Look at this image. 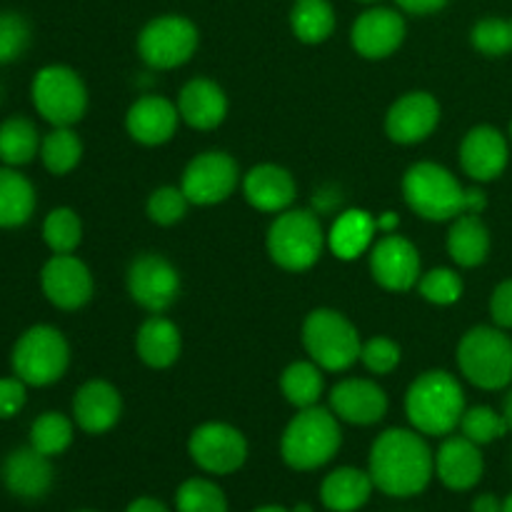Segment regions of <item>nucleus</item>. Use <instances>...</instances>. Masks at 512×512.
Returning <instances> with one entry per match:
<instances>
[{
    "label": "nucleus",
    "instance_id": "obj_56",
    "mask_svg": "<svg viewBox=\"0 0 512 512\" xmlns=\"http://www.w3.org/2000/svg\"><path fill=\"white\" fill-rule=\"evenodd\" d=\"M83 512H90V510H83Z\"/></svg>",
    "mask_w": 512,
    "mask_h": 512
},
{
    "label": "nucleus",
    "instance_id": "obj_33",
    "mask_svg": "<svg viewBox=\"0 0 512 512\" xmlns=\"http://www.w3.org/2000/svg\"><path fill=\"white\" fill-rule=\"evenodd\" d=\"M38 128L28 118H8L0 125V160L5 165H25L38 155L40 150Z\"/></svg>",
    "mask_w": 512,
    "mask_h": 512
},
{
    "label": "nucleus",
    "instance_id": "obj_50",
    "mask_svg": "<svg viewBox=\"0 0 512 512\" xmlns=\"http://www.w3.org/2000/svg\"><path fill=\"white\" fill-rule=\"evenodd\" d=\"M503 418H505V423H508V428L512 430V390H510L508 398H505V405H503Z\"/></svg>",
    "mask_w": 512,
    "mask_h": 512
},
{
    "label": "nucleus",
    "instance_id": "obj_48",
    "mask_svg": "<svg viewBox=\"0 0 512 512\" xmlns=\"http://www.w3.org/2000/svg\"><path fill=\"white\" fill-rule=\"evenodd\" d=\"M473 512H503V500H498L495 495L485 493L480 498L473 500Z\"/></svg>",
    "mask_w": 512,
    "mask_h": 512
},
{
    "label": "nucleus",
    "instance_id": "obj_53",
    "mask_svg": "<svg viewBox=\"0 0 512 512\" xmlns=\"http://www.w3.org/2000/svg\"><path fill=\"white\" fill-rule=\"evenodd\" d=\"M503 512H512V493L508 495V500H503Z\"/></svg>",
    "mask_w": 512,
    "mask_h": 512
},
{
    "label": "nucleus",
    "instance_id": "obj_17",
    "mask_svg": "<svg viewBox=\"0 0 512 512\" xmlns=\"http://www.w3.org/2000/svg\"><path fill=\"white\" fill-rule=\"evenodd\" d=\"M330 410L335 413V418L350 425H375L388 413V395L373 380H340L330 390Z\"/></svg>",
    "mask_w": 512,
    "mask_h": 512
},
{
    "label": "nucleus",
    "instance_id": "obj_4",
    "mask_svg": "<svg viewBox=\"0 0 512 512\" xmlns=\"http://www.w3.org/2000/svg\"><path fill=\"white\" fill-rule=\"evenodd\" d=\"M343 445V430L333 410L320 405L305 408L295 415L280 438V455L285 465L300 473L318 470L338 455Z\"/></svg>",
    "mask_w": 512,
    "mask_h": 512
},
{
    "label": "nucleus",
    "instance_id": "obj_2",
    "mask_svg": "<svg viewBox=\"0 0 512 512\" xmlns=\"http://www.w3.org/2000/svg\"><path fill=\"white\" fill-rule=\"evenodd\" d=\"M403 198L420 218L455 220L460 215H480L488 198L478 188H463L448 168L438 163H415L403 175Z\"/></svg>",
    "mask_w": 512,
    "mask_h": 512
},
{
    "label": "nucleus",
    "instance_id": "obj_18",
    "mask_svg": "<svg viewBox=\"0 0 512 512\" xmlns=\"http://www.w3.org/2000/svg\"><path fill=\"white\" fill-rule=\"evenodd\" d=\"M508 140L493 125H478L468 130L460 143V165L478 183H490L500 178L508 168Z\"/></svg>",
    "mask_w": 512,
    "mask_h": 512
},
{
    "label": "nucleus",
    "instance_id": "obj_51",
    "mask_svg": "<svg viewBox=\"0 0 512 512\" xmlns=\"http://www.w3.org/2000/svg\"><path fill=\"white\" fill-rule=\"evenodd\" d=\"M253 512H290V510L280 508V505H265V508H258V510H253Z\"/></svg>",
    "mask_w": 512,
    "mask_h": 512
},
{
    "label": "nucleus",
    "instance_id": "obj_13",
    "mask_svg": "<svg viewBox=\"0 0 512 512\" xmlns=\"http://www.w3.org/2000/svg\"><path fill=\"white\" fill-rule=\"evenodd\" d=\"M128 293L148 313H165L180 295L178 270L158 253L140 255L128 270Z\"/></svg>",
    "mask_w": 512,
    "mask_h": 512
},
{
    "label": "nucleus",
    "instance_id": "obj_44",
    "mask_svg": "<svg viewBox=\"0 0 512 512\" xmlns=\"http://www.w3.org/2000/svg\"><path fill=\"white\" fill-rule=\"evenodd\" d=\"M25 405V383L15 375V378L0 380V418H13L23 410Z\"/></svg>",
    "mask_w": 512,
    "mask_h": 512
},
{
    "label": "nucleus",
    "instance_id": "obj_21",
    "mask_svg": "<svg viewBox=\"0 0 512 512\" xmlns=\"http://www.w3.org/2000/svg\"><path fill=\"white\" fill-rule=\"evenodd\" d=\"M485 460L480 445L468 440L465 435H453L440 445L435 455V475L448 490L463 493L475 488L483 480Z\"/></svg>",
    "mask_w": 512,
    "mask_h": 512
},
{
    "label": "nucleus",
    "instance_id": "obj_47",
    "mask_svg": "<svg viewBox=\"0 0 512 512\" xmlns=\"http://www.w3.org/2000/svg\"><path fill=\"white\" fill-rule=\"evenodd\" d=\"M125 512H170V510L155 498H138L125 508Z\"/></svg>",
    "mask_w": 512,
    "mask_h": 512
},
{
    "label": "nucleus",
    "instance_id": "obj_6",
    "mask_svg": "<svg viewBox=\"0 0 512 512\" xmlns=\"http://www.w3.org/2000/svg\"><path fill=\"white\" fill-rule=\"evenodd\" d=\"M303 345L310 360L328 373H343L360 360L358 328L333 308H318L305 318Z\"/></svg>",
    "mask_w": 512,
    "mask_h": 512
},
{
    "label": "nucleus",
    "instance_id": "obj_14",
    "mask_svg": "<svg viewBox=\"0 0 512 512\" xmlns=\"http://www.w3.org/2000/svg\"><path fill=\"white\" fill-rule=\"evenodd\" d=\"M370 273L380 288L408 293L420 280L418 248L403 235H385L370 248Z\"/></svg>",
    "mask_w": 512,
    "mask_h": 512
},
{
    "label": "nucleus",
    "instance_id": "obj_42",
    "mask_svg": "<svg viewBox=\"0 0 512 512\" xmlns=\"http://www.w3.org/2000/svg\"><path fill=\"white\" fill-rule=\"evenodd\" d=\"M30 25L18 13H0V63H13L28 50Z\"/></svg>",
    "mask_w": 512,
    "mask_h": 512
},
{
    "label": "nucleus",
    "instance_id": "obj_27",
    "mask_svg": "<svg viewBox=\"0 0 512 512\" xmlns=\"http://www.w3.org/2000/svg\"><path fill=\"white\" fill-rule=\"evenodd\" d=\"M378 233V220L368 210H345L338 215L328 233V245L335 258L355 260L375 245Z\"/></svg>",
    "mask_w": 512,
    "mask_h": 512
},
{
    "label": "nucleus",
    "instance_id": "obj_54",
    "mask_svg": "<svg viewBox=\"0 0 512 512\" xmlns=\"http://www.w3.org/2000/svg\"><path fill=\"white\" fill-rule=\"evenodd\" d=\"M360 3H375V0H360Z\"/></svg>",
    "mask_w": 512,
    "mask_h": 512
},
{
    "label": "nucleus",
    "instance_id": "obj_38",
    "mask_svg": "<svg viewBox=\"0 0 512 512\" xmlns=\"http://www.w3.org/2000/svg\"><path fill=\"white\" fill-rule=\"evenodd\" d=\"M508 423H505L503 413H495L488 405H475V408H465L463 420H460V433L475 445H488L493 440L508 435Z\"/></svg>",
    "mask_w": 512,
    "mask_h": 512
},
{
    "label": "nucleus",
    "instance_id": "obj_28",
    "mask_svg": "<svg viewBox=\"0 0 512 512\" xmlns=\"http://www.w3.org/2000/svg\"><path fill=\"white\" fill-rule=\"evenodd\" d=\"M375 483L370 473L358 468H338L320 485V500L330 512H355L373 495Z\"/></svg>",
    "mask_w": 512,
    "mask_h": 512
},
{
    "label": "nucleus",
    "instance_id": "obj_36",
    "mask_svg": "<svg viewBox=\"0 0 512 512\" xmlns=\"http://www.w3.org/2000/svg\"><path fill=\"white\" fill-rule=\"evenodd\" d=\"M43 238L55 255H70L83 240V223L70 208L50 210L43 223Z\"/></svg>",
    "mask_w": 512,
    "mask_h": 512
},
{
    "label": "nucleus",
    "instance_id": "obj_19",
    "mask_svg": "<svg viewBox=\"0 0 512 512\" xmlns=\"http://www.w3.org/2000/svg\"><path fill=\"white\" fill-rule=\"evenodd\" d=\"M405 40V20L390 8L365 10L350 30V43L358 55L368 60H383L393 55Z\"/></svg>",
    "mask_w": 512,
    "mask_h": 512
},
{
    "label": "nucleus",
    "instance_id": "obj_35",
    "mask_svg": "<svg viewBox=\"0 0 512 512\" xmlns=\"http://www.w3.org/2000/svg\"><path fill=\"white\" fill-rule=\"evenodd\" d=\"M70 443H73V423L63 413H43L30 428V448L48 458L65 453Z\"/></svg>",
    "mask_w": 512,
    "mask_h": 512
},
{
    "label": "nucleus",
    "instance_id": "obj_23",
    "mask_svg": "<svg viewBox=\"0 0 512 512\" xmlns=\"http://www.w3.org/2000/svg\"><path fill=\"white\" fill-rule=\"evenodd\" d=\"M245 200L263 213H285L298 195L293 175L273 163L255 165L243 178Z\"/></svg>",
    "mask_w": 512,
    "mask_h": 512
},
{
    "label": "nucleus",
    "instance_id": "obj_39",
    "mask_svg": "<svg viewBox=\"0 0 512 512\" xmlns=\"http://www.w3.org/2000/svg\"><path fill=\"white\" fill-rule=\"evenodd\" d=\"M418 293L433 305H453L463 298V278L450 268H435L420 275Z\"/></svg>",
    "mask_w": 512,
    "mask_h": 512
},
{
    "label": "nucleus",
    "instance_id": "obj_40",
    "mask_svg": "<svg viewBox=\"0 0 512 512\" xmlns=\"http://www.w3.org/2000/svg\"><path fill=\"white\" fill-rule=\"evenodd\" d=\"M473 48L480 50L488 58H500V55L512 50V18H485L470 33Z\"/></svg>",
    "mask_w": 512,
    "mask_h": 512
},
{
    "label": "nucleus",
    "instance_id": "obj_46",
    "mask_svg": "<svg viewBox=\"0 0 512 512\" xmlns=\"http://www.w3.org/2000/svg\"><path fill=\"white\" fill-rule=\"evenodd\" d=\"M395 3L413 15H428V13H435V10L443 8L448 0H395Z\"/></svg>",
    "mask_w": 512,
    "mask_h": 512
},
{
    "label": "nucleus",
    "instance_id": "obj_32",
    "mask_svg": "<svg viewBox=\"0 0 512 512\" xmlns=\"http://www.w3.org/2000/svg\"><path fill=\"white\" fill-rule=\"evenodd\" d=\"M290 25L295 38L308 45H318L333 35L335 10L328 0H295Z\"/></svg>",
    "mask_w": 512,
    "mask_h": 512
},
{
    "label": "nucleus",
    "instance_id": "obj_20",
    "mask_svg": "<svg viewBox=\"0 0 512 512\" xmlns=\"http://www.w3.org/2000/svg\"><path fill=\"white\" fill-rule=\"evenodd\" d=\"M180 110L163 95H143L130 105L125 115V128L130 138L140 145H163L178 130Z\"/></svg>",
    "mask_w": 512,
    "mask_h": 512
},
{
    "label": "nucleus",
    "instance_id": "obj_31",
    "mask_svg": "<svg viewBox=\"0 0 512 512\" xmlns=\"http://www.w3.org/2000/svg\"><path fill=\"white\" fill-rule=\"evenodd\" d=\"M323 388V368L315 365L313 360H298V363L288 365L280 375V390H283L285 400L298 410L318 405Z\"/></svg>",
    "mask_w": 512,
    "mask_h": 512
},
{
    "label": "nucleus",
    "instance_id": "obj_16",
    "mask_svg": "<svg viewBox=\"0 0 512 512\" xmlns=\"http://www.w3.org/2000/svg\"><path fill=\"white\" fill-rule=\"evenodd\" d=\"M43 293L55 308L78 310L93 298V275L83 260L70 255H53L40 273Z\"/></svg>",
    "mask_w": 512,
    "mask_h": 512
},
{
    "label": "nucleus",
    "instance_id": "obj_5",
    "mask_svg": "<svg viewBox=\"0 0 512 512\" xmlns=\"http://www.w3.org/2000/svg\"><path fill=\"white\" fill-rule=\"evenodd\" d=\"M328 235L323 233L318 213L313 210H285L268 230V253L278 268L288 273L310 270L323 255Z\"/></svg>",
    "mask_w": 512,
    "mask_h": 512
},
{
    "label": "nucleus",
    "instance_id": "obj_37",
    "mask_svg": "<svg viewBox=\"0 0 512 512\" xmlns=\"http://www.w3.org/2000/svg\"><path fill=\"white\" fill-rule=\"evenodd\" d=\"M178 512H228L225 493L205 478H190L175 493Z\"/></svg>",
    "mask_w": 512,
    "mask_h": 512
},
{
    "label": "nucleus",
    "instance_id": "obj_41",
    "mask_svg": "<svg viewBox=\"0 0 512 512\" xmlns=\"http://www.w3.org/2000/svg\"><path fill=\"white\" fill-rule=\"evenodd\" d=\"M190 200L185 198L183 188H173V185H163V188L153 190L148 198V218L158 225H175L185 218L188 213Z\"/></svg>",
    "mask_w": 512,
    "mask_h": 512
},
{
    "label": "nucleus",
    "instance_id": "obj_24",
    "mask_svg": "<svg viewBox=\"0 0 512 512\" xmlns=\"http://www.w3.org/2000/svg\"><path fill=\"white\" fill-rule=\"evenodd\" d=\"M3 483L13 495L23 500H38L53 485V465L48 455L35 448H20L5 458Z\"/></svg>",
    "mask_w": 512,
    "mask_h": 512
},
{
    "label": "nucleus",
    "instance_id": "obj_34",
    "mask_svg": "<svg viewBox=\"0 0 512 512\" xmlns=\"http://www.w3.org/2000/svg\"><path fill=\"white\" fill-rule=\"evenodd\" d=\"M40 158L53 175H65L83 158V143L70 128H55L40 143Z\"/></svg>",
    "mask_w": 512,
    "mask_h": 512
},
{
    "label": "nucleus",
    "instance_id": "obj_10",
    "mask_svg": "<svg viewBox=\"0 0 512 512\" xmlns=\"http://www.w3.org/2000/svg\"><path fill=\"white\" fill-rule=\"evenodd\" d=\"M198 50V28L183 15H163L140 30L138 53L153 70H173Z\"/></svg>",
    "mask_w": 512,
    "mask_h": 512
},
{
    "label": "nucleus",
    "instance_id": "obj_22",
    "mask_svg": "<svg viewBox=\"0 0 512 512\" xmlns=\"http://www.w3.org/2000/svg\"><path fill=\"white\" fill-rule=\"evenodd\" d=\"M123 398L118 388L105 380H88L73 398V418L88 435H103L120 420Z\"/></svg>",
    "mask_w": 512,
    "mask_h": 512
},
{
    "label": "nucleus",
    "instance_id": "obj_43",
    "mask_svg": "<svg viewBox=\"0 0 512 512\" xmlns=\"http://www.w3.org/2000/svg\"><path fill=\"white\" fill-rule=\"evenodd\" d=\"M400 345L395 340L385 338V335H378V338H370L368 343H363L360 348V360H363L365 368L373 375H388L393 373L400 365Z\"/></svg>",
    "mask_w": 512,
    "mask_h": 512
},
{
    "label": "nucleus",
    "instance_id": "obj_15",
    "mask_svg": "<svg viewBox=\"0 0 512 512\" xmlns=\"http://www.w3.org/2000/svg\"><path fill=\"white\" fill-rule=\"evenodd\" d=\"M440 123V105L425 90H413L390 105L385 115V133L393 143L415 145L433 135Z\"/></svg>",
    "mask_w": 512,
    "mask_h": 512
},
{
    "label": "nucleus",
    "instance_id": "obj_52",
    "mask_svg": "<svg viewBox=\"0 0 512 512\" xmlns=\"http://www.w3.org/2000/svg\"><path fill=\"white\" fill-rule=\"evenodd\" d=\"M290 512H315L313 508H310V505L308 503H300V505H295V508L293 510H290Z\"/></svg>",
    "mask_w": 512,
    "mask_h": 512
},
{
    "label": "nucleus",
    "instance_id": "obj_45",
    "mask_svg": "<svg viewBox=\"0 0 512 512\" xmlns=\"http://www.w3.org/2000/svg\"><path fill=\"white\" fill-rule=\"evenodd\" d=\"M490 315H493L495 325L503 330L512 328V280H505L493 290L490 298Z\"/></svg>",
    "mask_w": 512,
    "mask_h": 512
},
{
    "label": "nucleus",
    "instance_id": "obj_25",
    "mask_svg": "<svg viewBox=\"0 0 512 512\" xmlns=\"http://www.w3.org/2000/svg\"><path fill=\"white\" fill-rule=\"evenodd\" d=\"M180 118L195 130H213L228 115V95L218 83L208 78H195L185 83L178 95Z\"/></svg>",
    "mask_w": 512,
    "mask_h": 512
},
{
    "label": "nucleus",
    "instance_id": "obj_12",
    "mask_svg": "<svg viewBox=\"0 0 512 512\" xmlns=\"http://www.w3.org/2000/svg\"><path fill=\"white\" fill-rule=\"evenodd\" d=\"M188 453L205 473L230 475L248 460V440L228 423H203L190 435Z\"/></svg>",
    "mask_w": 512,
    "mask_h": 512
},
{
    "label": "nucleus",
    "instance_id": "obj_30",
    "mask_svg": "<svg viewBox=\"0 0 512 512\" xmlns=\"http://www.w3.org/2000/svg\"><path fill=\"white\" fill-rule=\"evenodd\" d=\"M35 210V188L18 170L0 168V228L28 223Z\"/></svg>",
    "mask_w": 512,
    "mask_h": 512
},
{
    "label": "nucleus",
    "instance_id": "obj_26",
    "mask_svg": "<svg viewBox=\"0 0 512 512\" xmlns=\"http://www.w3.org/2000/svg\"><path fill=\"white\" fill-rule=\"evenodd\" d=\"M180 348H183V338H180V328L168 320L165 315H150L135 335V350L138 358L143 360L148 368L165 370L180 358Z\"/></svg>",
    "mask_w": 512,
    "mask_h": 512
},
{
    "label": "nucleus",
    "instance_id": "obj_8",
    "mask_svg": "<svg viewBox=\"0 0 512 512\" xmlns=\"http://www.w3.org/2000/svg\"><path fill=\"white\" fill-rule=\"evenodd\" d=\"M70 363L68 340L63 338L58 328L50 325H35L25 330L13 348V370L25 385L55 383L65 375Z\"/></svg>",
    "mask_w": 512,
    "mask_h": 512
},
{
    "label": "nucleus",
    "instance_id": "obj_49",
    "mask_svg": "<svg viewBox=\"0 0 512 512\" xmlns=\"http://www.w3.org/2000/svg\"><path fill=\"white\" fill-rule=\"evenodd\" d=\"M375 220H378V230L383 235L395 233V230H398V225H400V215L393 213V210H385V213L378 215Z\"/></svg>",
    "mask_w": 512,
    "mask_h": 512
},
{
    "label": "nucleus",
    "instance_id": "obj_55",
    "mask_svg": "<svg viewBox=\"0 0 512 512\" xmlns=\"http://www.w3.org/2000/svg\"><path fill=\"white\" fill-rule=\"evenodd\" d=\"M510 138H512V123H510Z\"/></svg>",
    "mask_w": 512,
    "mask_h": 512
},
{
    "label": "nucleus",
    "instance_id": "obj_29",
    "mask_svg": "<svg viewBox=\"0 0 512 512\" xmlns=\"http://www.w3.org/2000/svg\"><path fill=\"white\" fill-rule=\"evenodd\" d=\"M448 253L460 268H478L488 260L490 233L480 215H460L448 233Z\"/></svg>",
    "mask_w": 512,
    "mask_h": 512
},
{
    "label": "nucleus",
    "instance_id": "obj_11",
    "mask_svg": "<svg viewBox=\"0 0 512 512\" xmlns=\"http://www.w3.org/2000/svg\"><path fill=\"white\" fill-rule=\"evenodd\" d=\"M238 178L240 170L233 155L223 150H208L190 160L180 188L190 205H218L233 195V190L238 188Z\"/></svg>",
    "mask_w": 512,
    "mask_h": 512
},
{
    "label": "nucleus",
    "instance_id": "obj_7",
    "mask_svg": "<svg viewBox=\"0 0 512 512\" xmlns=\"http://www.w3.org/2000/svg\"><path fill=\"white\" fill-rule=\"evenodd\" d=\"M458 368L483 390H503L512 383V340L503 328L478 325L458 343Z\"/></svg>",
    "mask_w": 512,
    "mask_h": 512
},
{
    "label": "nucleus",
    "instance_id": "obj_3",
    "mask_svg": "<svg viewBox=\"0 0 512 512\" xmlns=\"http://www.w3.org/2000/svg\"><path fill=\"white\" fill-rule=\"evenodd\" d=\"M465 413V393L458 378L448 370H428L413 380L405 395V415L418 433L443 438L455 428Z\"/></svg>",
    "mask_w": 512,
    "mask_h": 512
},
{
    "label": "nucleus",
    "instance_id": "obj_9",
    "mask_svg": "<svg viewBox=\"0 0 512 512\" xmlns=\"http://www.w3.org/2000/svg\"><path fill=\"white\" fill-rule=\"evenodd\" d=\"M33 105L50 125L70 128L88 110V90L73 68L48 65L33 80Z\"/></svg>",
    "mask_w": 512,
    "mask_h": 512
},
{
    "label": "nucleus",
    "instance_id": "obj_1",
    "mask_svg": "<svg viewBox=\"0 0 512 512\" xmlns=\"http://www.w3.org/2000/svg\"><path fill=\"white\" fill-rule=\"evenodd\" d=\"M368 473L375 488L390 498H413L430 485L435 475V455L423 433L390 428L370 448Z\"/></svg>",
    "mask_w": 512,
    "mask_h": 512
}]
</instances>
